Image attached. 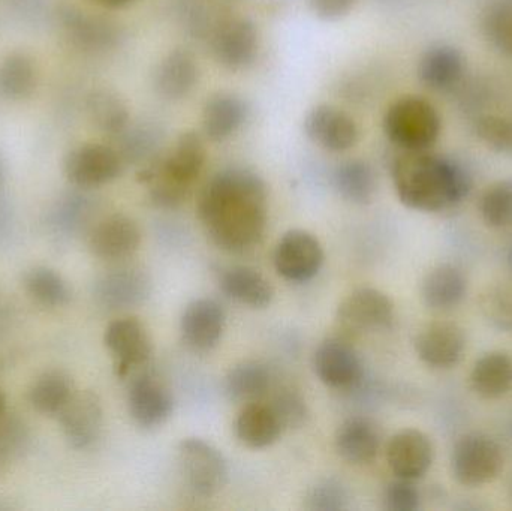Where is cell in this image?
I'll use <instances>...</instances> for the list:
<instances>
[{"label":"cell","mask_w":512,"mask_h":511,"mask_svg":"<svg viewBox=\"0 0 512 511\" xmlns=\"http://www.w3.org/2000/svg\"><path fill=\"white\" fill-rule=\"evenodd\" d=\"M207 236L228 252H245L261 242L267 227V186L251 170L230 168L207 182L198 198Z\"/></svg>","instance_id":"6da1fadb"},{"label":"cell","mask_w":512,"mask_h":511,"mask_svg":"<svg viewBox=\"0 0 512 511\" xmlns=\"http://www.w3.org/2000/svg\"><path fill=\"white\" fill-rule=\"evenodd\" d=\"M397 197L406 207L435 213L462 203L472 188L468 170L447 156L403 152L393 164Z\"/></svg>","instance_id":"7a4b0ae2"},{"label":"cell","mask_w":512,"mask_h":511,"mask_svg":"<svg viewBox=\"0 0 512 511\" xmlns=\"http://www.w3.org/2000/svg\"><path fill=\"white\" fill-rule=\"evenodd\" d=\"M206 156L203 137L195 131L183 132L161 162H153L138 176L149 185L153 204L164 209L180 206L203 173Z\"/></svg>","instance_id":"3957f363"},{"label":"cell","mask_w":512,"mask_h":511,"mask_svg":"<svg viewBox=\"0 0 512 511\" xmlns=\"http://www.w3.org/2000/svg\"><path fill=\"white\" fill-rule=\"evenodd\" d=\"M384 132L403 152L430 150L441 135V117L426 99L403 96L385 113Z\"/></svg>","instance_id":"277c9868"},{"label":"cell","mask_w":512,"mask_h":511,"mask_svg":"<svg viewBox=\"0 0 512 511\" xmlns=\"http://www.w3.org/2000/svg\"><path fill=\"white\" fill-rule=\"evenodd\" d=\"M177 464L186 485L200 497H213L227 485V459L221 450L201 438L180 441Z\"/></svg>","instance_id":"5b68a950"},{"label":"cell","mask_w":512,"mask_h":511,"mask_svg":"<svg viewBox=\"0 0 512 511\" xmlns=\"http://www.w3.org/2000/svg\"><path fill=\"white\" fill-rule=\"evenodd\" d=\"M504 470V453L493 438L466 434L459 438L451 455L454 479L466 488H480L498 479Z\"/></svg>","instance_id":"8992f818"},{"label":"cell","mask_w":512,"mask_h":511,"mask_svg":"<svg viewBox=\"0 0 512 511\" xmlns=\"http://www.w3.org/2000/svg\"><path fill=\"white\" fill-rule=\"evenodd\" d=\"M63 171L75 188L87 191L114 182L122 174L123 158L105 144H83L66 155Z\"/></svg>","instance_id":"52a82bcc"},{"label":"cell","mask_w":512,"mask_h":511,"mask_svg":"<svg viewBox=\"0 0 512 511\" xmlns=\"http://www.w3.org/2000/svg\"><path fill=\"white\" fill-rule=\"evenodd\" d=\"M324 258L318 237L306 230H291L277 242L273 263L276 272L286 281L306 282L318 275Z\"/></svg>","instance_id":"ba28073f"},{"label":"cell","mask_w":512,"mask_h":511,"mask_svg":"<svg viewBox=\"0 0 512 511\" xmlns=\"http://www.w3.org/2000/svg\"><path fill=\"white\" fill-rule=\"evenodd\" d=\"M336 318L346 332L387 330L394 323V303L381 290L358 288L340 303Z\"/></svg>","instance_id":"9c48e42d"},{"label":"cell","mask_w":512,"mask_h":511,"mask_svg":"<svg viewBox=\"0 0 512 511\" xmlns=\"http://www.w3.org/2000/svg\"><path fill=\"white\" fill-rule=\"evenodd\" d=\"M104 344L116 359V371L120 377L146 365L153 354L149 330L135 317L111 321L105 329Z\"/></svg>","instance_id":"30bf717a"},{"label":"cell","mask_w":512,"mask_h":511,"mask_svg":"<svg viewBox=\"0 0 512 511\" xmlns=\"http://www.w3.org/2000/svg\"><path fill=\"white\" fill-rule=\"evenodd\" d=\"M57 419L69 446L77 450L89 449L98 441L104 425L101 399L92 390H75Z\"/></svg>","instance_id":"8fae6325"},{"label":"cell","mask_w":512,"mask_h":511,"mask_svg":"<svg viewBox=\"0 0 512 511\" xmlns=\"http://www.w3.org/2000/svg\"><path fill=\"white\" fill-rule=\"evenodd\" d=\"M141 231L137 222L122 213L105 216L87 233L89 251L99 260L120 261L137 252Z\"/></svg>","instance_id":"7c38bea8"},{"label":"cell","mask_w":512,"mask_h":511,"mask_svg":"<svg viewBox=\"0 0 512 511\" xmlns=\"http://www.w3.org/2000/svg\"><path fill=\"white\" fill-rule=\"evenodd\" d=\"M213 54L224 68L242 71L254 63L259 48L258 29L249 18H227L213 35Z\"/></svg>","instance_id":"4fadbf2b"},{"label":"cell","mask_w":512,"mask_h":511,"mask_svg":"<svg viewBox=\"0 0 512 511\" xmlns=\"http://www.w3.org/2000/svg\"><path fill=\"white\" fill-rule=\"evenodd\" d=\"M150 279L137 267H116L96 279L93 296L107 311H122L140 305L149 296Z\"/></svg>","instance_id":"5bb4252c"},{"label":"cell","mask_w":512,"mask_h":511,"mask_svg":"<svg viewBox=\"0 0 512 511\" xmlns=\"http://www.w3.org/2000/svg\"><path fill=\"white\" fill-rule=\"evenodd\" d=\"M304 131L313 143L334 153L352 149L360 138L355 120L340 108L328 104L316 105L307 113Z\"/></svg>","instance_id":"9a60e30c"},{"label":"cell","mask_w":512,"mask_h":511,"mask_svg":"<svg viewBox=\"0 0 512 511\" xmlns=\"http://www.w3.org/2000/svg\"><path fill=\"white\" fill-rule=\"evenodd\" d=\"M465 348V330L453 321L427 324L415 339L417 356L433 369L454 368L462 360Z\"/></svg>","instance_id":"2e32d148"},{"label":"cell","mask_w":512,"mask_h":511,"mask_svg":"<svg viewBox=\"0 0 512 511\" xmlns=\"http://www.w3.org/2000/svg\"><path fill=\"white\" fill-rule=\"evenodd\" d=\"M433 444L418 429H403L391 437L387 446V464L397 479H423L433 464Z\"/></svg>","instance_id":"e0dca14e"},{"label":"cell","mask_w":512,"mask_h":511,"mask_svg":"<svg viewBox=\"0 0 512 511\" xmlns=\"http://www.w3.org/2000/svg\"><path fill=\"white\" fill-rule=\"evenodd\" d=\"M313 371L325 386L348 389L361 380L360 357L351 344L339 338L327 339L313 354Z\"/></svg>","instance_id":"ac0fdd59"},{"label":"cell","mask_w":512,"mask_h":511,"mask_svg":"<svg viewBox=\"0 0 512 511\" xmlns=\"http://www.w3.org/2000/svg\"><path fill=\"white\" fill-rule=\"evenodd\" d=\"M224 309L213 299H195L186 306L180 320L183 341L195 351L215 348L225 332Z\"/></svg>","instance_id":"d6986e66"},{"label":"cell","mask_w":512,"mask_h":511,"mask_svg":"<svg viewBox=\"0 0 512 511\" xmlns=\"http://www.w3.org/2000/svg\"><path fill=\"white\" fill-rule=\"evenodd\" d=\"M128 408L132 420L144 429L164 425L174 410L170 389L156 378L138 377L129 387Z\"/></svg>","instance_id":"ffe728a7"},{"label":"cell","mask_w":512,"mask_h":511,"mask_svg":"<svg viewBox=\"0 0 512 511\" xmlns=\"http://www.w3.org/2000/svg\"><path fill=\"white\" fill-rule=\"evenodd\" d=\"M334 446L348 464H370L381 449V432L372 420L352 417L337 428Z\"/></svg>","instance_id":"44dd1931"},{"label":"cell","mask_w":512,"mask_h":511,"mask_svg":"<svg viewBox=\"0 0 512 511\" xmlns=\"http://www.w3.org/2000/svg\"><path fill=\"white\" fill-rule=\"evenodd\" d=\"M465 57L453 45H435L421 57L418 75L421 83L435 92H448L462 81Z\"/></svg>","instance_id":"7402d4cb"},{"label":"cell","mask_w":512,"mask_h":511,"mask_svg":"<svg viewBox=\"0 0 512 511\" xmlns=\"http://www.w3.org/2000/svg\"><path fill=\"white\" fill-rule=\"evenodd\" d=\"M95 213V203L83 192L63 194L51 207L47 215V227L51 236L60 240L74 239L84 231H90L89 224Z\"/></svg>","instance_id":"603a6c76"},{"label":"cell","mask_w":512,"mask_h":511,"mask_svg":"<svg viewBox=\"0 0 512 511\" xmlns=\"http://www.w3.org/2000/svg\"><path fill=\"white\" fill-rule=\"evenodd\" d=\"M468 293V279L454 264H439L430 270L421 284V299L427 308L448 311L456 308Z\"/></svg>","instance_id":"cb8c5ba5"},{"label":"cell","mask_w":512,"mask_h":511,"mask_svg":"<svg viewBox=\"0 0 512 511\" xmlns=\"http://www.w3.org/2000/svg\"><path fill=\"white\" fill-rule=\"evenodd\" d=\"M248 111V105L240 96L227 92L216 93L204 105V135L212 141L227 140L245 125Z\"/></svg>","instance_id":"d4e9b609"},{"label":"cell","mask_w":512,"mask_h":511,"mask_svg":"<svg viewBox=\"0 0 512 511\" xmlns=\"http://www.w3.org/2000/svg\"><path fill=\"white\" fill-rule=\"evenodd\" d=\"M283 426L270 404H246L236 420V435L249 449H267L279 440Z\"/></svg>","instance_id":"484cf974"},{"label":"cell","mask_w":512,"mask_h":511,"mask_svg":"<svg viewBox=\"0 0 512 511\" xmlns=\"http://www.w3.org/2000/svg\"><path fill=\"white\" fill-rule=\"evenodd\" d=\"M63 29L75 47L86 51H101L116 44V27L104 18L68 8L62 12Z\"/></svg>","instance_id":"4316f807"},{"label":"cell","mask_w":512,"mask_h":511,"mask_svg":"<svg viewBox=\"0 0 512 511\" xmlns=\"http://www.w3.org/2000/svg\"><path fill=\"white\" fill-rule=\"evenodd\" d=\"M198 81V66L189 51H171L159 63L155 74V89L165 99H182L188 96Z\"/></svg>","instance_id":"83f0119b"},{"label":"cell","mask_w":512,"mask_h":511,"mask_svg":"<svg viewBox=\"0 0 512 511\" xmlns=\"http://www.w3.org/2000/svg\"><path fill=\"white\" fill-rule=\"evenodd\" d=\"M472 390L483 399H499L512 390V356L492 351L475 362L469 375Z\"/></svg>","instance_id":"f1b7e54d"},{"label":"cell","mask_w":512,"mask_h":511,"mask_svg":"<svg viewBox=\"0 0 512 511\" xmlns=\"http://www.w3.org/2000/svg\"><path fill=\"white\" fill-rule=\"evenodd\" d=\"M221 288L230 299L249 308L264 309L273 302V285L251 267L237 266L225 270L221 276Z\"/></svg>","instance_id":"f546056e"},{"label":"cell","mask_w":512,"mask_h":511,"mask_svg":"<svg viewBox=\"0 0 512 511\" xmlns=\"http://www.w3.org/2000/svg\"><path fill=\"white\" fill-rule=\"evenodd\" d=\"M74 383L66 372L47 371L30 386L27 399L33 410L47 416H57L74 395Z\"/></svg>","instance_id":"4dcf8cb0"},{"label":"cell","mask_w":512,"mask_h":511,"mask_svg":"<svg viewBox=\"0 0 512 511\" xmlns=\"http://www.w3.org/2000/svg\"><path fill=\"white\" fill-rule=\"evenodd\" d=\"M225 393L240 404L258 402L271 389V374L267 366L259 362H243L230 369L225 377Z\"/></svg>","instance_id":"1f68e13d"},{"label":"cell","mask_w":512,"mask_h":511,"mask_svg":"<svg viewBox=\"0 0 512 511\" xmlns=\"http://www.w3.org/2000/svg\"><path fill=\"white\" fill-rule=\"evenodd\" d=\"M38 69L24 53L8 54L0 62V96L8 101H24L35 93Z\"/></svg>","instance_id":"d6a6232c"},{"label":"cell","mask_w":512,"mask_h":511,"mask_svg":"<svg viewBox=\"0 0 512 511\" xmlns=\"http://www.w3.org/2000/svg\"><path fill=\"white\" fill-rule=\"evenodd\" d=\"M24 290L30 299L44 308H63L72 299L68 282L50 267H33L24 276Z\"/></svg>","instance_id":"836d02e7"},{"label":"cell","mask_w":512,"mask_h":511,"mask_svg":"<svg viewBox=\"0 0 512 511\" xmlns=\"http://www.w3.org/2000/svg\"><path fill=\"white\" fill-rule=\"evenodd\" d=\"M334 186L349 203L369 204L376 192L375 171L364 161L345 162L334 173Z\"/></svg>","instance_id":"e575fe53"},{"label":"cell","mask_w":512,"mask_h":511,"mask_svg":"<svg viewBox=\"0 0 512 511\" xmlns=\"http://www.w3.org/2000/svg\"><path fill=\"white\" fill-rule=\"evenodd\" d=\"M90 120L99 131L122 135L128 128L129 111L125 102L110 90H95L86 102Z\"/></svg>","instance_id":"d590c367"},{"label":"cell","mask_w":512,"mask_h":511,"mask_svg":"<svg viewBox=\"0 0 512 511\" xmlns=\"http://www.w3.org/2000/svg\"><path fill=\"white\" fill-rule=\"evenodd\" d=\"M481 314L501 332H512V281L495 282L481 293Z\"/></svg>","instance_id":"8d00e7d4"},{"label":"cell","mask_w":512,"mask_h":511,"mask_svg":"<svg viewBox=\"0 0 512 511\" xmlns=\"http://www.w3.org/2000/svg\"><path fill=\"white\" fill-rule=\"evenodd\" d=\"M480 213L487 227L499 230L512 225V179L499 180L484 191Z\"/></svg>","instance_id":"74e56055"},{"label":"cell","mask_w":512,"mask_h":511,"mask_svg":"<svg viewBox=\"0 0 512 511\" xmlns=\"http://www.w3.org/2000/svg\"><path fill=\"white\" fill-rule=\"evenodd\" d=\"M483 29L496 50L512 56V0H493L484 12Z\"/></svg>","instance_id":"f35d334b"},{"label":"cell","mask_w":512,"mask_h":511,"mask_svg":"<svg viewBox=\"0 0 512 511\" xmlns=\"http://www.w3.org/2000/svg\"><path fill=\"white\" fill-rule=\"evenodd\" d=\"M29 443V432L17 417H0V474L9 470Z\"/></svg>","instance_id":"ab89813d"},{"label":"cell","mask_w":512,"mask_h":511,"mask_svg":"<svg viewBox=\"0 0 512 511\" xmlns=\"http://www.w3.org/2000/svg\"><path fill=\"white\" fill-rule=\"evenodd\" d=\"M349 494L342 482L324 479L316 483L304 498V507L310 511H340L348 509Z\"/></svg>","instance_id":"60d3db41"},{"label":"cell","mask_w":512,"mask_h":511,"mask_svg":"<svg viewBox=\"0 0 512 511\" xmlns=\"http://www.w3.org/2000/svg\"><path fill=\"white\" fill-rule=\"evenodd\" d=\"M270 405L276 416L279 417L283 429L300 428L306 422V402L295 390H279Z\"/></svg>","instance_id":"b9f144b4"},{"label":"cell","mask_w":512,"mask_h":511,"mask_svg":"<svg viewBox=\"0 0 512 511\" xmlns=\"http://www.w3.org/2000/svg\"><path fill=\"white\" fill-rule=\"evenodd\" d=\"M478 138L490 149L510 153L512 122L499 116H484L475 125Z\"/></svg>","instance_id":"7bdbcfd3"},{"label":"cell","mask_w":512,"mask_h":511,"mask_svg":"<svg viewBox=\"0 0 512 511\" xmlns=\"http://www.w3.org/2000/svg\"><path fill=\"white\" fill-rule=\"evenodd\" d=\"M421 497L412 482L397 479L384 492V507L390 511H415L420 509Z\"/></svg>","instance_id":"ee69618b"},{"label":"cell","mask_w":512,"mask_h":511,"mask_svg":"<svg viewBox=\"0 0 512 511\" xmlns=\"http://www.w3.org/2000/svg\"><path fill=\"white\" fill-rule=\"evenodd\" d=\"M358 0H309L310 9L321 20L336 21L346 17Z\"/></svg>","instance_id":"f6af8a7d"},{"label":"cell","mask_w":512,"mask_h":511,"mask_svg":"<svg viewBox=\"0 0 512 511\" xmlns=\"http://www.w3.org/2000/svg\"><path fill=\"white\" fill-rule=\"evenodd\" d=\"M92 2H95L96 5L104 6V8L120 9L137 2V0H92Z\"/></svg>","instance_id":"bcb514c9"},{"label":"cell","mask_w":512,"mask_h":511,"mask_svg":"<svg viewBox=\"0 0 512 511\" xmlns=\"http://www.w3.org/2000/svg\"><path fill=\"white\" fill-rule=\"evenodd\" d=\"M6 413V398L5 395H3L2 390H0V417L3 416V414Z\"/></svg>","instance_id":"7dc6e473"},{"label":"cell","mask_w":512,"mask_h":511,"mask_svg":"<svg viewBox=\"0 0 512 511\" xmlns=\"http://www.w3.org/2000/svg\"><path fill=\"white\" fill-rule=\"evenodd\" d=\"M3 182H5V165H3L2 158H0V188H2Z\"/></svg>","instance_id":"c3c4849f"},{"label":"cell","mask_w":512,"mask_h":511,"mask_svg":"<svg viewBox=\"0 0 512 511\" xmlns=\"http://www.w3.org/2000/svg\"><path fill=\"white\" fill-rule=\"evenodd\" d=\"M507 264H508V267H510V269L512 270V245L510 246V248H508Z\"/></svg>","instance_id":"681fc988"},{"label":"cell","mask_w":512,"mask_h":511,"mask_svg":"<svg viewBox=\"0 0 512 511\" xmlns=\"http://www.w3.org/2000/svg\"><path fill=\"white\" fill-rule=\"evenodd\" d=\"M510 153L512 155V135H511V147H510Z\"/></svg>","instance_id":"f907efd6"},{"label":"cell","mask_w":512,"mask_h":511,"mask_svg":"<svg viewBox=\"0 0 512 511\" xmlns=\"http://www.w3.org/2000/svg\"><path fill=\"white\" fill-rule=\"evenodd\" d=\"M510 488H511V497H512V482H511V486H510Z\"/></svg>","instance_id":"816d5d0a"}]
</instances>
